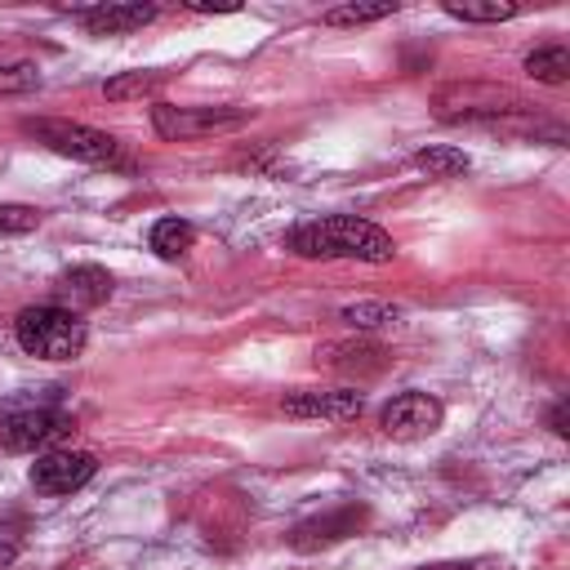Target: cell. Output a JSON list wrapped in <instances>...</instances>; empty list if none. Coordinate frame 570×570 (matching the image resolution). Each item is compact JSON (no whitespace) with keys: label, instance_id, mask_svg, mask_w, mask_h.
<instances>
[{"label":"cell","instance_id":"13","mask_svg":"<svg viewBox=\"0 0 570 570\" xmlns=\"http://www.w3.org/2000/svg\"><path fill=\"white\" fill-rule=\"evenodd\" d=\"M160 9L156 4H94V9H76V18L85 22L89 36H129L138 27H147Z\"/></svg>","mask_w":570,"mask_h":570},{"label":"cell","instance_id":"4","mask_svg":"<svg viewBox=\"0 0 570 570\" xmlns=\"http://www.w3.org/2000/svg\"><path fill=\"white\" fill-rule=\"evenodd\" d=\"M254 111L249 107H178V102H156L151 107V129L169 142L183 138H205V134H227L240 129Z\"/></svg>","mask_w":570,"mask_h":570},{"label":"cell","instance_id":"16","mask_svg":"<svg viewBox=\"0 0 570 570\" xmlns=\"http://www.w3.org/2000/svg\"><path fill=\"white\" fill-rule=\"evenodd\" d=\"M160 85H165V71H116L102 85V98L107 102H134V98H151Z\"/></svg>","mask_w":570,"mask_h":570},{"label":"cell","instance_id":"25","mask_svg":"<svg viewBox=\"0 0 570 570\" xmlns=\"http://www.w3.org/2000/svg\"><path fill=\"white\" fill-rule=\"evenodd\" d=\"M419 570H472V566H463V561H432V566H419Z\"/></svg>","mask_w":570,"mask_h":570},{"label":"cell","instance_id":"24","mask_svg":"<svg viewBox=\"0 0 570 570\" xmlns=\"http://www.w3.org/2000/svg\"><path fill=\"white\" fill-rule=\"evenodd\" d=\"M18 561V543H9V539H0V570H9Z\"/></svg>","mask_w":570,"mask_h":570},{"label":"cell","instance_id":"19","mask_svg":"<svg viewBox=\"0 0 570 570\" xmlns=\"http://www.w3.org/2000/svg\"><path fill=\"white\" fill-rule=\"evenodd\" d=\"M392 13H396L392 0H379V4H334V9L321 13V22L325 27H365V22H383Z\"/></svg>","mask_w":570,"mask_h":570},{"label":"cell","instance_id":"21","mask_svg":"<svg viewBox=\"0 0 570 570\" xmlns=\"http://www.w3.org/2000/svg\"><path fill=\"white\" fill-rule=\"evenodd\" d=\"M31 89H40V67L36 62H4L0 58V98L31 94Z\"/></svg>","mask_w":570,"mask_h":570},{"label":"cell","instance_id":"17","mask_svg":"<svg viewBox=\"0 0 570 570\" xmlns=\"http://www.w3.org/2000/svg\"><path fill=\"white\" fill-rule=\"evenodd\" d=\"M414 165L428 174V178H459V174H468V151L463 147H450V142H432V147H423L419 156H414Z\"/></svg>","mask_w":570,"mask_h":570},{"label":"cell","instance_id":"15","mask_svg":"<svg viewBox=\"0 0 570 570\" xmlns=\"http://www.w3.org/2000/svg\"><path fill=\"white\" fill-rule=\"evenodd\" d=\"M525 76H534L539 85H566L570 80V49L561 40H548L539 49L525 53Z\"/></svg>","mask_w":570,"mask_h":570},{"label":"cell","instance_id":"8","mask_svg":"<svg viewBox=\"0 0 570 570\" xmlns=\"http://www.w3.org/2000/svg\"><path fill=\"white\" fill-rule=\"evenodd\" d=\"M281 410L289 419H325V423H352L365 410V396L356 387H294L285 392Z\"/></svg>","mask_w":570,"mask_h":570},{"label":"cell","instance_id":"11","mask_svg":"<svg viewBox=\"0 0 570 570\" xmlns=\"http://www.w3.org/2000/svg\"><path fill=\"white\" fill-rule=\"evenodd\" d=\"M387 347L374 343V338H330L316 347V365L321 370H334L343 379H374L387 370Z\"/></svg>","mask_w":570,"mask_h":570},{"label":"cell","instance_id":"12","mask_svg":"<svg viewBox=\"0 0 570 570\" xmlns=\"http://www.w3.org/2000/svg\"><path fill=\"white\" fill-rule=\"evenodd\" d=\"M58 307L67 312H80V307H98L111 298V272L98 267V263H80V267H67L58 276Z\"/></svg>","mask_w":570,"mask_h":570},{"label":"cell","instance_id":"3","mask_svg":"<svg viewBox=\"0 0 570 570\" xmlns=\"http://www.w3.org/2000/svg\"><path fill=\"white\" fill-rule=\"evenodd\" d=\"M22 129L36 142H45L49 151L71 156L80 165H98V169H129L134 165L125 156L120 138L107 134V129H94V125H76V120H22Z\"/></svg>","mask_w":570,"mask_h":570},{"label":"cell","instance_id":"20","mask_svg":"<svg viewBox=\"0 0 570 570\" xmlns=\"http://www.w3.org/2000/svg\"><path fill=\"white\" fill-rule=\"evenodd\" d=\"M338 316H343L352 330H383V325H396V321H401V307L379 303V298H361V303H347Z\"/></svg>","mask_w":570,"mask_h":570},{"label":"cell","instance_id":"10","mask_svg":"<svg viewBox=\"0 0 570 570\" xmlns=\"http://www.w3.org/2000/svg\"><path fill=\"white\" fill-rule=\"evenodd\" d=\"M94 472H98V459L89 450H49L31 463V485L40 494H71L89 485Z\"/></svg>","mask_w":570,"mask_h":570},{"label":"cell","instance_id":"1","mask_svg":"<svg viewBox=\"0 0 570 570\" xmlns=\"http://www.w3.org/2000/svg\"><path fill=\"white\" fill-rule=\"evenodd\" d=\"M289 249L298 258H356V263H392L396 240L356 214H321L289 232Z\"/></svg>","mask_w":570,"mask_h":570},{"label":"cell","instance_id":"23","mask_svg":"<svg viewBox=\"0 0 570 570\" xmlns=\"http://www.w3.org/2000/svg\"><path fill=\"white\" fill-rule=\"evenodd\" d=\"M548 423H552V432H557V436H566V432H570V428H566V401H557V405H552V419H548Z\"/></svg>","mask_w":570,"mask_h":570},{"label":"cell","instance_id":"18","mask_svg":"<svg viewBox=\"0 0 570 570\" xmlns=\"http://www.w3.org/2000/svg\"><path fill=\"white\" fill-rule=\"evenodd\" d=\"M445 13L450 18H463V22H508L521 9L508 4V0H445Z\"/></svg>","mask_w":570,"mask_h":570},{"label":"cell","instance_id":"7","mask_svg":"<svg viewBox=\"0 0 570 570\" xmlns=\"http://www.w3.org/2000/svg\"><path fill=\"white\" fill-rule=\"evenodd\" d=\"M445 419V405L432 396V392H401L383 405L379 414V428L396 441H419V436H432Z\"/></svg>","mask_w":570,"mask_h":570},{"label":"cell","instance_id":"14","mask_svg":"<svg viewBox=\"0 0 570 570\" xmlns=\"http://www.w3.org/2000/svg\"><path fill=\"white\" fill-rule=\"evenodd\" d=\"M147 245L165 258V263H174V258H183L191 245H196V227L187 223V218H178V214H169V218H156L151 223V236H147Z\"/></svg>","mask_w":570,"mask_h":570},{"label":"cell","instance_id":"6","mask_svg":"<svg viewBox=\"0 0 570 570\" xmlns=\"http://www.w3.org/2000/svg\"><path fill=\"white\" fill-rule=\"evenodd\" d=\"M508 111H525V98L499 85H454L436 98L441 120H499Z\"/></svg>","mask_w":570,"mask_h":570},{"label":"cell","instance_id":"22","mask_svg":"<svg viewBox=\"0 0 570 570\" xmlns=\"http://www.w3.org/2000/svg\"><path fill=\"white\" fill-rule=\"evenodd\" d=\"M31 227H40L36 205H0V236H22Z\"/></svg>","mask_w":570,"mask_h":570},{"label":"cell","instance_id":"5","mask_svg":"<svg viewBox=\"0 0 570 570\" xmlns=\"http://www.w3.org/2000/svg\"><path fill=\"white\" fill-rule=\"evenodd\" d=\"M76 419L67 410H53V405H27V410H9L0 419V445L22 454V450H45L62 436H71Z\"/></svg>","mask_w":570,"mask_h":570},{"label":"cell","instance_id":"9","mask_svg":"<svg viewBox=\"0 0 570 570\" xmlns=\"http://www.w3.org/2000/svg\"><path fill=\"white\" fill-rule=\"evenodd\" d=\"M365 521H370V508H365V503H338V508H330V512H316V517L298 521V525L289 530V543H294L298 552H316V548H330V543L352 539Z\"/></svg>","mask_w":570,"mask_h":570},{"label":"cell","instance_id":"2","mask_svg":"<svg viewBox=\"0 0 570 570\" xmlns=\"http://www.w3.org/2000/svg\"><path fill=\"white\" fill-rule=\"evenodd\" d=\"M13 338L36 361H71L85 347V321L58 303H36V307L18 312Z\"/></svg>","mask_w":570,"mask_h":570}]
</instances>
